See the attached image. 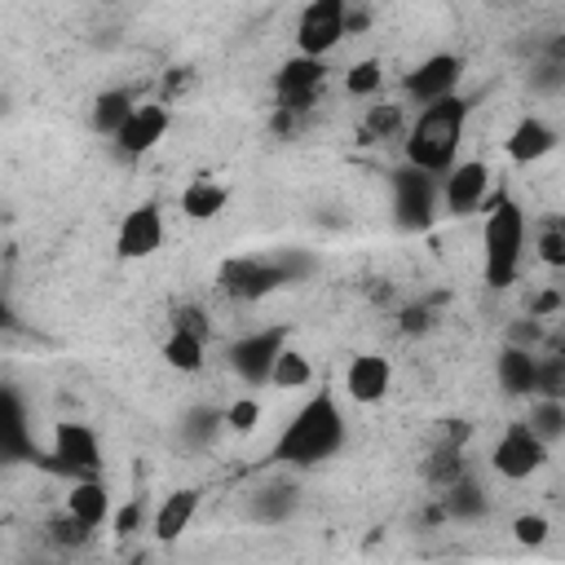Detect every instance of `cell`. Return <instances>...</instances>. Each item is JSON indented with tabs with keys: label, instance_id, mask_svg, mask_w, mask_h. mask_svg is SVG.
<instances>
[{
	"label": "cell",
	"instance_id": "23",
	"mask_svg": "<svg viewBox=\"0 0 565 565\" xmlns=\"http://www.w3.org/2000/svg\"><path fill=\"white\" fill-rule=\"evenodd\" d=\"M230 203V190L216 181V177H194L185 190H181V216L190 221H216Z\"/></svg>",
	"mask_w": 565,
	"mask_h": 565
},
{
	"label": "cell",
	"instance_id": "28",
	"mask_svg": "<svg viewBox=\"0 0 565 565\" xmlns=\"http://www.w3.org/2000/svg\"><path fill=\"white\" fill-rule=\"evenodd\" d=\"M44 534H49V543H53V547H62V552H79V547H88V543H93V534H97V530H93V525H84L79 516H71V512L62 508L57 516H49V521H44Z\"/></svg>",
	"mask_w": 565,
	"mask_h": 565
},
{
	"label": "cell",
	"instance_id": "12",
	"mask_svg": "<svg viewBox=\"0 0 565 565\" xmlns=\"http://www.w3.org/2000/svg\"><path fill=\"white\" fill-rule=\"evenodd\" d=\"M490 185L494 172L486 159H459L446 177H441V212L446 216H472L490 203Z\"/></svg>",
	"mask_w": 565,
	"mask_h": 565
},
{
	"label": "cell",
	"instance_id": "6",
	"mask_svg": "<svg viewBox=\"0 0 565 565\" xmlns=\"http://www.w3.org/2000/svg\"><path fill=\"white\" fill-rule=\"evenodd\" d=\"M349 35V4L344 0H309L296 18V53L327 62V53L340 49Z\"/></svg>",
	"mask_w": 565,
	"mask_h": 565
},
{
	"label": "cell",
	"instance_id": "36",
	"mask_svg": "<svg viewBox=\"0 0 565 565\" xmlns=\"http://www.w3.org/2000/svg\"><path fill=\"white\" fill-rule=\"evenodd\" d=\"M433 305H424V300H411V305H402L397 309V318H393V327L402 331V335H424V331H433Z\"/></svg>",
	"mask_w": 565,
	"mask_h": 565
},
{
	"label": "cell",
	"instance_id": "32",
	"mask_svg": "<svg viewBox=\"0 0 565 565\" xmlns=\"http://www.w3.org/2000/svg\"><path fill=\"white\" fill-rule=\"evenodd\" d=\"M168 331H185V335L207 340V335H212V318H207V309H203V305L181 300V305L168 313Z\"/></svg>",
	"mask_w": 565,
	"mask_h": 565
},
{
	"label": "cell",
	"instance_id": "34",
	"mask_svg": "<svg viewBox=\"0 0 565 565\" xmlns=\"http://www.w3.org/2000/svg\"><path fill=\"white\" fill-rule=\"evenodd\" d=\"M534 256L547 265V269H565V221H547L534 238Z\"/></svg>",
	"mask_w": 565,
	"mask_h": 565
},
{
	"label": "cell",
	"instance_id": "19",
	"mask_svg": "<svg viewBox=\"0 0 565 565\" xmlns=\"http://www.w3.org/2000/svg\"><path fill=\"white\" fill-rule=\"evenodd\" d=\"M556 141H561V132L547 124V119H539V115H525V119H516L512 124V132H508V159L512 163H539V159H547L552 150H556Z\"/></svg>",
	"mask_w": 565,
	"mask_h": 565
},
{
	"label": "cell",
	"instance_id": "37",
	"mask_svg": "<svg viewBox=\"0 0 565 565\" xmlns=\"http://www.w3.org/2000/svg\"><path fill=\"white\" fill-rule=\"evenodd\" d=\"M260 424V402L252 397V393H243V397H234L230 406H225V428L230 433H252Z\"/></svg>",
	"mask_w": 565,
	"mask_h": 565
},
{
	"label": "cell",
	"instance_id": "39",
	"mask_svg": "<svg viewBox=\"0 0 565 565\" xmlns=\"http://www.w3.org/2000/svg\"><path fill=\"white\" fill-rule=\"evenodd\" d=\"M26 446V424H22V406H18V393H9V424H4V450L18 455Z\"/></svg>",
	"mask_w": 565,
	"mask_h": 565
},
{
	"label": "cell",
	"instance_id": "29",
	"mask_svg": "<svg viewBox=\"0 0 565 565\" xmlns=\"http://www.w3.org/2000/svg\"><path fill=\"white\" fill-rule=\"evenodd\" d=\"M309 380H313V362H309L300 349H291V344H287V349L278 353V362H274L269 384H274V388H305Z\"/></svg>",
	"mask_w": 565,
	"mask_h": 565
},
{
	"label": "cell",
	"instance_id": "40",
	"mask_svg": "<svg viewBox=\"0 0 565 565\" xmlns=\"http://www.w3.org/2000/svg\"><path fill=\"white\" fill-rule=\"evenodd\" d=\"M190 84H194V71H190V66H172V71L163 75V97H159V102L168 106V102H172V97H181Z\"/></svg>",
	"mask_w": 565,
	"mask_h": 565
},
{
	"label": "cell",
	"instance_id": "25",
	"mask_svg": "<svg viewBox=\"0 0 565 565\" xmlns=\"http://www.w3.org/2000/svg\"><path fill=\"white\" fill-rule=\"evenodd\" d=\"M468 472H472V463H468V446L433 441V450H428V459H424V481H428L433 490H446V486H455V481L468 477Z\"/></svg>",
	"mask_w": 565,
	"mask_h": 565
},
{
	"label": "cell",
	"instance_id": "30",
	"mask_svg": "<svg viewBox=\"0 0 565 565\" xmlns=\"http://www.w3.org/2000/svg\"><path fill=\"white\" fill-rule=\"evenodd\" d=\"M525 424H530L547 446L561 441V437H565V402H556V397H539V402L530 406Z\"/></svg>",
	"mask_w": 565,
	"mask_h": 565
},
{
	"label": "cell",
	"instance_id": "11",
	"mask_svg": "<svg viewBox=\"0 0 565 565\" xmlns=\"http://www.w3.org/2000/svg\"><path fill=\"white\" fill-rule=\"evenodd\" d=\"M459 79H463V57L459 53H428L415 71L402 75V97L424 110V106H433L441 97H455Z\"/></svg>",
	"mask_w": 565,
	"mask_h": 565
},
{
	"label": "cell",
	"instance_id": "10",
	"mask_svg": "<svg viewBox=\"0 0 565 565\" xmlns=\"http://www.w3.org/2000/svg\"><path fill=\"white\" fill-rule=\"evenodd\" d=\"M322 84H327V62L296 53V57H287V62L274 71V106L305 119V115L313 110V102L322 97Z\"/></svg>",
	"mask_w": 565,
	"mask_h": 565
},
{
	"label": "cell",
	"instance_id": "2",
	"mask_svg": "<svg viewBox=\"0 0 565 565\" xmlns=\"http://www.w3.org/2000/svg\"><path fill=\"white\" fill-rule=\"evenodd\" d=\"M349 437L340 397L331 388H318L313 397H305V406L291 415V424L278 433L274 441V459L282 468H318L327 463Z\"/></svg>",
	"mask_w": 565,
	"mask_h": 565
},
{
	"label": "cell",
	"instance_id": "4",
	"mask_svg": "<svg viewBox=\"0 0 565 565\" xmlns=\"http://www.w3.org/2000/svg\"><path fill=\"white\" fill-rule=\"evenodd\" d=\"M388 190H393V221H397V230L419 234V230L433 225V216L441 207V177H428V172L402 163L388 177Z\"/></svg>",
	"mask_w": 565,
	"mask_h": 565
},
{
	"label": "cell",
	"instance_id": "24",
	"mask_svg": "<svg viewBox=\"0 0 565 565\" xmlns=\"http://www.w3.org/2000/svg\"><path fill=\"white\" fill-rule=\"evenodd\" d=\"M177 433H181V441H185L190 450H207V446L225 433V406H212V402L190 406V411L181 415Z\"/></svg>",
	"mask_w": 565,
	"mask_h": 565
},
{
	"label": "cell",
	"instance_id": "9",
	"mask_svg": "<svg viewBox=\"0 0 565 565\" xmlns=\"http://www.w3.org/2000/svg\"><path fill=\"white\" fill-rule=\"evenodd\" d=\"M543 463H547V441H543L525 419L508 424V428L499 433L494 450H490V468H494L503 481H525V477H534Z\"/></svg>",
	"mask_w": 565,
	"mask_h": 565
},
{
	"label": "cell",
	"instance_id": "20",
	"mask_svg": "<svg viewBox=\"0 0 565 565\" xmlns=\"http://www.w3.org/2000/svg\"><path fill=\"white\" fill-rule=\"evenodd\" d=\"M71 516H79L84 525H106L110 516H115V503H110V490H106V481L102 477H79V481H71V490H66V503H62Z\"/></svg>",
	"mask_w": 565,
	"mask_h": 565
},
{
	"label": "cell",
	"instance_id": "16",
	"mask_svg": "<svg viewBox=\"0 0 565 565\" xmlns=\"http://www.w3.org/2000/svg\"><path fill=\"white\" fill-rule=\"evenodd\" d=\"M296 508H300V486L282 472L265 477L256 490H247V503H243L247 521H256V525H282V521H291Z\"/></svg>",
	"mask_w": 565,
	"mask_h": 565
},
{
	"label": "cell",
	"instance_id": "33",
	"mask_svg": "<svg viewBox=\"0 0 565 565\" xmlns=\"http://www.w3.org/2000/svg\"><path fill=\"white\" fill-rule=\"evenodd\" d=\"M534 397L565 402V349L561 353H539V393Z\"/></svg>",
	"mask_w": 565,
	"mask_h": 565
},
{
	"label": "cell",
	"instance_id": "17",
	"mask_svg": "<svg viewBox=\"0 0 565 565\" xmlns=\"http://www.w3.org/2000/svg\"><path fill=\"white\" fill-rule=\"evenodd\" d=\"M494 380L508 397H534L539 393V349L503 344L494 358Z\"/></svg>",
	"mask_w": 565,
	"mask_h": 565
},
{
	"label": "cell",
	"instance_id": "18",
	"mask_svg": "<svg viewBox=\"0 0 565 565\" xmlns=\"http://www.w3.org/2000/svg\"><path fill=\"white\" fill-rule=\"evenodd\" d=\"M199 503H203V490H199V486H181V490H172V494L154 508V516H150L154 539H159V543H177V539L194 525Z\"/></svg>",
	"mask_w": 565,
	"mask_h": 565
},
{
	"label": "cell",
	"instance_id": "7",
	"mask_svg": "<svg viewBox=\"0 0 565 565\" xmlns=\"http://www.w3.org/2000/svg\"><path fill=\"white\" fill-rule=\"evenodd\" d=\"M49 468L66 472L71 481H79V477H97V472H102V437H97L88 424H79V419H62V424H53Z\"/></svg>",
	"mask_w": 565,
	"mask_h": 565
},
{
	"label": "cell",
	"instance_id": "8",
	"mask_svg": "<svg viewBox=\"0 0 565 565\" xmlns=\"http://www.w3.org/2000/svg\"><path fill=\"white\" fill-rule=\"evenodd\" d=\"M282 349H287V327H256V331H247L230 344V371L247 388H260V384H269L274 362H278Z\"/></svg>",
	"mask_w": 565,
	"mask_h": 565
},
{
	"label": "cell",
	"instance_id": "38",
	"mask_svg": "<svg viewBox=\"0 0 565 565\" xmlns=\"http://www.w3.org/2000/svg\"><path fill=\"white\" fill-rule=\"evenodd\" d=\"M146 521V499H128L124 508H115V516H110V530L119 534V539H128V534H137V525Z\"/></svg>",
	"mask_w": 565,
	"mask_h": 565
},
{
	"label": "cell",
	"instance_id": "3",
	"mask_svg": "<svg viewBox=\"0 0 565 565\" xmlns=\"http://www.w3.org/2000/svg\"><path fill=\"white\" fill-rule=\"evenodd\" d=\"M521 256H525V207L508 190H494L481 216V278L494 291L512 287L521 274Z\"/></svg>",
	"mask_w": 565,
	"mask_h": 565
},
{
	"label": "cell",
	"instance_id": "5",
	"mask_svg": "<svg viewBox=\"0 0 565 565\" xmlns=\"http://www.w3.org/2000/svg\"><path fill=\"white\" fill-rule=\"evenodd\" d=\"M216 287L230 300L256 305V300L274 296L278 287H291V278H287L278 256H225L221 269H216Z\"/></svg>",
	"mask_w": 565,
	"mask_h": 565
},
{
	"label": "cell",
	"instance_id": "14",
	"mask_svg": "<svg viewBox=\"0 0 565 565\" xmlns=\"http://www.w3.org/2000/svg\"><path fill=\"white\" fill-rule=\"evenodd\" d=\"M168 128H172V110H168L163 102H141L110 146H115L124 159H141V154H150V150L168 137Z\"/></svg>",
	"mask_w": 565,
	"mask_h": 565
},
{
	"label": "cell",
	"instance_id": "35",
	"mask_svg": "<svg viewBox=\"0 0 565 565\" xmlns=\"http://www.w3.org/2000/svg\"><path fill=\"white\" fill-rule=\"evenodd\" d=\"M512 539H516L521 547H543V543L552 539V521H547L543 512H521V516L512 521Z\"/></svg>",
	"mask_w": 565,
	"mask_h": 565
},
{
	"label": "cell",
	"instance_id": "26",
	"mask_svg": "<svg viewBox=\"0 0 565 565\" xmlns=\"http://www.w3.org/2000/svg\"><path fill=\"white\" fill-rule=\"evenodd\" d=\"M406 128H411V119H406V102H380V106H371L366 110V124H362V137L366 141H406Z\"/></svg>",
	"mask_w": 565,
	"mask_h": 565
},
{
	"label": "cell",
	"instance_id": "15",
	"mask_svg": "<svg viewBox=\"0 0 565 565\" xmlns=\"http://www.w3.org/2000/svg\"><path fill=\"white\" fill-rule=\"evenodd\" d=\"M388 388H393V362H388L384 353L366 349V353H353V358H349V366H344V393H349L358 406L384 402Z\"/></svg>",
	"mask_w": 565,
	"mask_h": 565
},
{
	"label": "cell",
	"instance_id": "13",
	"mask_svg": "<svg viewBox=\"0 0 565 565\" xmlns=\"http://www.w3.org/2000/svg\"><path fill=\"white\" fill-rule=\"evenodd\" d=\"M163 247V207L159 203H137L124 212L115 230V256L119 260H150Z\"/></svg>",
	"mask_w": 565,
	"mask_h": 565
},
{
	"label": "cell",
	"instance_id": "22",
	"mask_svg": "<svg viewBox=\"0 0 565 565\" xmlns=\"http://www.w3.org/2000/svg\"><path fill=\"white\" fill-rule=\"evenodd\" d=\"M141 102L128 93V88H106V93H97L93 97V110H88V124H93V132L97 137H119V128L132 119V110H137Z\"/></svg>",
	"mask_w": 565,
	"mask_h": 565
},
{
	"label": "cell",
	"instance_id": "31",
	"mask_svg": "<svg viewBox=\"0 0 565 565\" xmlns=\"http://www.w3.org/2000/svg\"><path fill=\"white\" fill-rule=\"evenodd\" d=\"M344 88H349V97H375L384 88V62L380 57H358L344 71Z\"/></svg>",
	"mask_w": 565,
	"mask_h": 565
},
{
	"label": "cell",
	"instance_id": "1",
	"mask_svg": "<svg viewBox=\"0 0 565 565\" xmlns=\"http://www.w3.org/2000/svg\"><path fill=\"white\" fill-rule=\"evenodd\" d=\"M468 115H472V102L463 93L441 97V102L415 110V119L406 128V141H402V163H411V168H419L428 177H446L459 163Z\"/></svg>",
	"mask_w": 565,
	"mask_h": 565
},
{
	"label": "cell",
	"instance_id": "41",
	"mask_svg": "<svg viewBox=\"0 0 565 565\" xmlns=\"http://www.w3.org/2000/svg\"><path fill=\"white\" fill-rule=\"evenodd\" d=\"M366 22H371V13H366V9H353V4H349V35L366 31Z\"/></svg>",
	"mask_w": 565,
	"mask_h": 565
},
{
	"label": "cell",
	"instance_id": "21",
	"mask_svg": "<svg viewBox=\"0 0 565 565\" xmlns=\"http://www.w3.org/2000/svg\"><path fill=\"white\" fill-rule=\"evenodd\" d=\"M437 503H441L446 521H481V516L490 512V494H486V486H481L477 472H468V477H459L455 486L437 490Z\"/></svg>",
	"mask_w": 565,
	"mask_h": 565
},
{
	"label": "cell",
	"instance_id": "42",
	"mask_svg": "<svg viewBox=\"0 0 565 565\" xmlns=\"http://www.w3.org/2000/svg\"><path fill=\"white\" fill-rule=\"evenodd\" d=\"M128 565H146V561H128Z\"/></svg>",
	"mask_w": 565,
	"mask_h": 565
},
{
	"label": "cell",
	"instance_id": "27",
	"mask_svg": "<svg viewBox=\"0 0 565 565\" xmlns=\"http://www.w3.org/2000/svg\"><path fill=\"white\" fill-rule=\"evenodd\" d=\"M159 353H163V362H168L172 371L194 375V371H203V362H207V340L185 335V331H168L163 344H159Z\"/></svg>",
	"mask_w": 565,
	"mask_h": 565
}]
</instances>
